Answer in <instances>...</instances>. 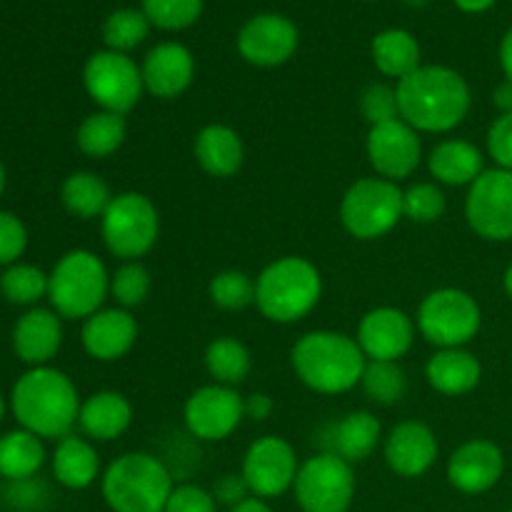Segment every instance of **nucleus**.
Segmentation results:
<instances>
[{
	"label": "nucleus",
	"instance_id": "50",
	"mask_svg": "<svg viewBox=\"0 0 512 512\" xmlns=\"http://www.w3.org/2000/svg\"><path fill=\"white\" fill-rule=\"evenodd\" d=\"M228 512H273V508L268 505V500L253 498V495H250L248 500H243V503L235 505V508H230Z\"/></svg>",
	"mask_w": 512,
	"mask_h": 512
},
{
	"label": "nucleus",
	"instance_id": "49",
	"mask_svg": "<svg viewBox=\"0 0 512 512\" xmlns=\"http://www.w3.org/2000/svg\"><path fill=\"white\" fill-rule=\"evenodd\" d=\"M500 68H503L505 80L512 83V28H508V33L500 40Z\"/></svg>",
	"mask_w": 512,
	"mask_h": 512
},
{
	"label": "nucleus",
	"instance_id": "5",
	"mask_svg": "<svg viewBox=\"0 0 512 512\" xmlns=\"http://www.w3.org/2000/svg\"><path fill=\"white\" fill-rule=\"evenodd\" d=\"M173 488L168 465L143 450L118 455L100 478V493L113 512H163Z\"/></svg>",
	"mask_w": 512,
	"mask_h": 512
},
{
	"label": "nucleus",
	"instance_id": "11",
	"mask_svg": "<svg viewBox=\"0 0 512 512\" xmlns=\"http://www.w3.org/2000/svg\"><path fill=\"white\" fill-rule=\"evenodd\" d=\"M83 85L98 110L118 115H128L145 93L140 65L115 50H98L85 60Z\"/></svg>",
	"mask_w": 512,
	"mask_h": 512
},
{
	"label": "nucleus",
	"instance_id": "12",
	"mask_svg": "<svg viewBox=\"0 0 512 512\" xmlns=\"http://www.w3.org/2000/svg\"><path fill=\"white\" fill-rule=\"evenodd\" d=\"M465 220L488 243L512 240V170L485 168L465 195Z\"/></svg>",
	"mask_w": 512,
	"mask_h": 512
},
{
	"label": "nucleus",
	"instance_id": "7",
	"mask_svg": "<svg viewBox=\"0 0 512 512\" xmlns=\"http://www.w3.org/2000/svg\"><path fill=\"white\" fill-rule=\"evenodd\" d=\"M100 238L108 253L120 263L145 258L160 238L158 205L138 190L113 195L108 210L100 218Z\"/></svg>",
	"mask_w": 512,
	"mask_h": 512
},
{
	"label": "nucleus",
	"instance_id": "33",
	"mask_svg": "<svg viewBox=\"0 0 512 512\" xmlns=\"http://www.w3.org/2000/svg\"><path fill=\"white\" fill-rule=\"evenodd\" d=\"M203 363L213 383L240 388L253 370V353L243 340L233 338V335H220L208 343Z\"/></svg>",
	"mask_w": 512,
	"mask_h": 512
},
{
	"label": "nucleus",
	"instance_id": "19",
	"mask_svg": "<svg viewBox=\"0 0 512 512\" xmlns=\"http://www.w3.org/2000/svg\"><path fill=\"white\" fill-rule=\"evenodd\" d=\"M505 473V455L493 440L473 438L450 453L445 478L458 493L483 495L500 483Z\"/></svg>",
	"mask_w": 512,
	"mask_h": 512
},
{
	"label": "nucleus",
	"instance_id": "26",
	"mask_svg": "<svg viewBox=\"0 0 512 512\" xmlns=\"http://www.w3.org/2000/svg\"><path fill=\"white\" fill-rule=\"evenodd\" d=\"M425 380L445 398H463L483 380V363L468 348L435 350L425 363Z\"/></svg>",
	"mask_w": 512,
	"mask_h": 512
},
{
	"label": "nucleus",
	"instance_id": "48",
	"mask_svg": "<svg viewBox=\"0 0 512 512\" xmlns=\"http://www.w3.org/2000/svg\"><path fill=\"white\" fill-rule=\"evenodd\" d=\"M493 105L500 110V113H512V83L510 80H503V83L493 90Z\"/></svg>",
	"mask_w": 512,
	"mask_h": 512
},
{
	"label": "nucleus",
	"instance_id": "51",
	"mask_svg": "<svg viewBox=\"0 0 512 512\" xmlns=\"http://www.w3.org/2000/svg\"><path fill=\"white\" fill-rule=\"evenodd\" d=\"M463 13H485L495 5V0H453Z\"/></svg>",
	"mask_w": 512,
	"mask_h": 512
},
{
	"label": "nucleus",
	"instance_id": "13",
	"mask_svg": "<svg viewBox=\"0 0 512 512\" xmlns=\"http://www.w3.org/2000/svg\"><path fill=\"white\" fill-rule=\"evenodd\" d=\"M298 470V453L280 435H263L250 443L240 465V475L248 483L250 495L263 500H275L293 490Z\"/></svg>",
	"mask_w": 512,
	"mask_h": 512
},
{
	"label": "nucleus",
	"instance_id": "17",
	"mask_svg": "<svg viewBox=\"0 0 512 512\" xmlns=\"http://www.w3.org/2000/svg\"><path fill=\"white\" fill-rule=\"evenodd\" d=\"M300 33L285 15L263 13L250 18L238 33V53L255 68H280L298 53Z\"/></svg>",
	"mask_w": 512,
	"mask_h": 512
},
{
	"label": "nucleus",
	"instance_id": "43",
	"mask_svg": "<svg viewBox=\"0 0 512 512\" xmlns=\"http://www.w3.org/2000/svg\"><path fill=\"white\" fill-rule=\"evenodd\" d=\"M218 508L220 505L215 500L213 490L195 483H180L170 493L163 512H218Z\"/></svg>",
	"mask_w": 512,
	"mask_h": 512
},
{
	"label": "nucleus",
	"instance_id": "35",
	"mask_svg": "<svg viewBox=\"0 0 512 512\" xmlns=\"http://www.w3.org/2000/svg\"><path fill=\"white\" fill-rule=\"evenodd\" d=\"M360 388H363L365 398L370 403L390 408V405H398L405 398V393H408V375H405L400 363H375V360H368Z\"/></svg>",
	"mask_w": 512,
	"mask_h": 512
},
{
	"label": "nucleus",
	"instance_id": "34",
	"mask_svg": "<svg viewBox=\"0 0 512 512\" xmlns=\"http://www.w3.org/2000/svg\"><path fill=\"white\" fill-rule=\"evenodd\" d=\"M48 273L38 265L13 263L0 275V295L10 305L20 308H38L43 298H48Z\"/></svg>",
	"mask_w": 512,
	"mask_h": 512
},
{
	"label": "nucleus",
	"instance_id": "56",
	"mask_svg": "<svg viewBox=\"0 0 512 512\" xmlns=\"http://www.w3.org/2000/svg\"><path fill=\"white\" fill-rule=\"evenodd\" d=\"M508 512H512V510H508Z\"/></svg>",
	"mask_w": 512,
	"mask_h": 512
},
{
	"label": "nucleus",
	"instance_id": "53",
	"mask_svg": "<svg viewBox=\"0 0 512 512\" xmlns=\"http://www.w3.org/2000/svg\"><path fill=\"white\" fill-rule=\"evenodd\" d=\"M5 183H8V175H5L3 163H0V198H3V193H5Z\"/></svg>",
	"mask_w": 512,
	"mask_h": 512
},
{
	"label": "nucleus",
	"instance_id": "8",
	"mask_svg": "<svg viewBox=\"0 0 512 512\" xmlns=\"http://www.w3.org/2000/svg\"><path fill=\"white\" fill-rule=\"evenodd\" d=\"M338 213L350 238L373 243L393 233L403 220V188L378 175L358 178L340 198Z\"/></svg>",
	"mask_w": 512,
	"mask_h": 512
},
{
	"label": "nucleus",
	"instance_id": "30",
	"mask_svg": "<svg viewBox=\"0 0 512 512\" xmlns=\"http://www.w3.org/2000/svg\"><path fill=\"white\" fill-rule=\"evenodd\" d=\"M370 55L378 73L385 78L403 80L420 68V45L413 33L403 28H388L370 43Z\"/></svg>",
	"mask_w": 512,
	"mask_h": 512
},
{
	"label": "nucleus",
	"instance_id": "46",
	"mask_svg": "<svg viewBox=\"0 0 512 512\" xmlns=\"http://www.w3.org/2000/svg\"><path fill=\"white\" fill-rule=\"evenodd\" d=\"M213 495L215 500H218V505H225V508L230 510L250 498V488L240 473H225L215 480Z\"/></svg>",
	"mask_w": 512,
	"mask_h": 512
},
{
	"label": "nucleus",
	"instance_id": "55",
	"mask_svg": "<svg viewBox=\"0 0 512 512\" xmlns=\"http://www.w3.org/2000/svg\"><path fill=\"white\" fill-rule=\"evenodd\" d=\"M405 3H410V5H413V8H423V5L428 3V0H405Z\"/></svg>",
	"mask_w": 512,
	"mask_h": 512
},
{
	"label": "nucleus",
	"instance_id": "1",
	"mask_svg": "<svg viewBox=\"0 0 512 512\" xmlns=\"http://www.w3.org/2000/svg\"><path fill=\"white\" fill-rule=\"evenodd\" d=\"M400 118L420 135H443L465 123L473 105L470 85L448 65H420L408 78L398 80Z\"/></svg>",
	"mask_w": 512,
	"mask_h": 512
},
{
	"label": "nucleus",
	"instance_id": "47",
	"mask_svg": "<svg viewBox=\"0 0 512 512\" xmlns=\"http://www.w3.org/2000/svg\"><path fill=\"white\" fill-rule=\"evenodd\" d=\"M243 410L245 420H253V423H265V420L273 415L275 400L268 393H250L243 395Z\"/></svg>",
	"mask_w": 512,
	"mask_h": 512
},
{
	"label": "nucleus",
	"instance_id": "28",
	"mask_svg": "<svg viewBox=\"0 0 512 512\" xmlns=\"http://www.w3.org/2000/svg\"><path fill=\"white\" fill-rule=\"evenodd\" d=\"M383 423L370 410H353L343 415L330 430L328 453L340 455L350 465L365 463L383 445Z\"/></svg>",
	"mask_w": 512,
	"mask_h": 512
},
{
	"label": "nucleus",
	"instance_id": "27",
	"mask_svg": "<svg viewBox=\"0 0 512 512\" xmlns=\"http://www.w3.org/2000/svg\"><path fill=\"white\" fill-rule=\"evenodd\" d=\"M50 470H53L55 483L68 490H88L103 478V465H100L93 440L80 438L75 433L58 440L50 455Z\"/></svg>",
	"mask_w": 512,
	"mask_h": 512
},
{
	"label": "nucleus",
	"instance_id": "31",
	"mask_svg": "<svg viewBox=\"0 0 512 512\" xmlns=\"http://www.w3.org/2000/svg\"><path fill=\"white\" fill-rule=\"evenodd\" d=\"M110 200H113L110 185L93 170H75L60 185V203L80 220H100Z\"/></svg>",
	"mask_w": 512,
	"mask_h": 512
},
{
	"label": "nucleus",
	"instance_id": "4",
	"mask_svg": "<svg viewBox=\"0 0 512 512\" xmlns=\"http://www.w3.org/2000/svg\"><path fill=\"white\" fill-rule=\"evenodd\" d=\"M323 298V275L303 255H283L255 278V308L265 320L293 325L308 318Z\"/></svg>",
	"mask_w": 512,
	"mask_h": 512
},
{
	"label": "nucleus",
	"instance_id": "15",
	"mask_svg": "<svg viewBox=\"0 0 512 512\" xmlns=\"http://www.w3.org/2000/svg\"><path fill=\"white\" fill-rule=\"evenodd\" d=\"M365 155L378 178L400 183L418 173L423 163V140L403 118L373 125L365 138Z\"/></svg>",
	"mask_w": 512,
	"mask_h": 512
},
{
	"label": "nucleus",
	"instance_id": "38",
	"mask_svg": "<svg viewBox=\"0 0 512 512\" xmlns=\"http://www.w3.org/2000/svg\"><path fill=\"white\" fill-rule=\"evenodd\" d=\"M150 290H153V278L140 260L120 263L110 273V298L115 300L118 308L133 313L135 308L145 305V300L150 298Z\"/></svg>",
	"mask_w": 512,
	"mask_h": 512
},
{
	"label": "nucleus",
	"instance_id": "2",
	"mask_svg": "<svg viewBox=\"0 0 512 512\" xmlns=\"http://www.w3.org/2000/svg\"><path fill=\"white\" fill-rule=\"evenodd\" d=\"M80 405L83 400L73 380L50 365L25 370L10 393V410L20 428L55 443L73 435Z\"/></svg>",
	"mask_w": 512,
	"mask_h": 512
},
{
	"label": "nucleus",
	"instance_id": "18",
	"mask_svg": "<svg viewBox=\"0 0 512 512\" xmlns=\"http://www.w3.org/2000/svg\"><path fill=\"white\" fill-rule=\"evenodd\" d=\"M440 443L435 430L423 420H403L393 425L383 440V458L398 478H423L438 463Z\"/></svg>",
	"mask_w": 512,
	"mask_h": 512
},
{
	"label": "nucleus",
	"instance_id": "9",
	"mask_svg": "<svg viewBox=\"0 0 512 512\" xmlns=\"http://www.w3.org/2000/svg\"><path fill=\"white\" fill-rule=\"evenodd\" d=\"M415 325L420 338L435 350L465 348L483 328V310L468 290L438 288L420 300Z\"/></svg>",
	"mask_w": 512,
	"mask_h": 512
},
{
	"label": "nucleus",
	"instance_id": "3",
	"mask_svg": "<svg viewBox=\"0 0 512 512\" xmlns=\"http://www.w3.org/2000/svg\"><path fill=\"white\" fill-rule=\"evenodd\" d=\"M290 365L300 383L318 395H343L358 388L368 358L355 335L310 330L290 348Z\"/></svg>",
	"mask_w": 512,
	"mask_h": 512
},
{
	"label": "nucleus",
	"instance_id": "41",
	"mask_svg": "<svg viewBox=\"0 0 512 512\" xmlns=\"http://www.w3.org/2000/svg\"><path fill=\"white\" fill-rule=\"evenodd\" d=\"M358 110L370 128H373V125L388 123V120L400 118L398 93H395L393 85H388V83L365 85L363 93H360V98H358Z\"/></svg>",
	"mask_w": 512,
	"mask_h": 512
},
{
	"label": "nucleus",
	"instance_id": "20",
	"mask_svg": "<svg viewBox=\"0 0 512 512\" xmlns=\"http://www.w3.org/2000/svg\"><path fill=\"white\" fill-rule=\"evenodd\" d=\"M138 320L130 310L103 308L88 320H83L80 328V343L83 350L98 363H118L138 343Z\"/></svg>",
	"mask_w": 512,
	"mask_h": 512
},
{
	"label": "nucleus",
	"instance_id": "37",
	"mask_svg": "<svg viewBox=\"0 0 512 512\" xmlns=\"http://www.w3.org/2000/svg\"><path fill=\"white\" fill-rule=\"evenodd\" d=\"M208 298L215 308L228 310V313L250 308L255 305V278L238 268L220 270L210 278Z\"/></svg>",
	"mask_w": 512,
	"mask_h": 512
},
{
	"label": "nucleus",
	"instance_id": "23",
	"mask_svg": "<svg viewBox=\"0 0 512 512\" xmlns=\"http://www.w3.org/2000/svg\"><path fill=\"white\" fill-rule=\"evenodd\" d=\"M133 425V403L118 390H98L80 405L78 428L93 443H113Z\"/></svg>",
	"mask_w": 512,
	"mask_h": 512
},
{
	"label": "nucleus",
	"instance_id": "39",
	"mask_svg": "<svg viewBox=\"0 0 512 512\" xmlns=\"http://www.w3.org/2000/svg\"><path fill=\"white\" fill-rule=\"evenodd\" d=\"M448 213V195L433 180H420L403 190V218L410 223H438Z\"/></svg>",
	"mask_w": 512,
	"mask_h": 512
},
{
	"label": "nucleus",
	"instance_id": "10",
	"mask_svg": "<svg viewBox=\"0 0 512 512\" xmlns=\"http://www.w3.org/2000/svg\"><path fill=\"white\" fill-rule=\"evenodd\" d=\"M355 493V470L340 455L323 450L300 463L293 485V498L300 512H350Z\"/></svg>",
	"mask_w": 512,
	"mask_h": 512
},
{
	"label": "nucleus",
	"instance_id": "54",
	"mask_svg": "<svg viewBox=\"0 0 512 512\" xmlns=\"http://www.w3.org/2000/svg\"><path fill=\"white\" fill-rule=\"evenodd\" d=\"M5 408H8V405H5L3 393H0V423H3V418H5Z\"/></svg>",
	"mask_w": 512,
	"mask_h": 512
},
{
	"label": "nucleus",
	"instance_id": "44",
	"mask_svg": "<svg viewBox=\"0 0 512 512\" xmlns=\"http://www.w3.org/2000/svg\"><path fill=\"white\" fill-rule=\"evenodd\" d=\"M488 155L495 168L512 170V113H500L488 128Z\"/></svg>",
	"mask_w": 512,
	"mask_h": 512
},
{
	"label": "nucleus",
	"instance_id": "14",
	"mask_svg": "<svg viewBox=\"0 0 512 512\" xmlns=\"http://www.w3.org/2000/svg\"><path fill=\"white\" fill-rule=\"evenodd\" d=\"M243 395L238 388L210 383L195 388L183 405V423L203 443H223L243 425Z\"/></svg>",
	"mask_w": 512,
	"mask_h": 512
},
{
	"label": "nucleus",
	"instance_id": "25",
	"mask_svg": "<svg viewBox=\"0 0 512 512\" xmlns=\"http://www.w3.org/2000/svg\"><path fill=\"white\" fill-rule=\"evenodd\" d=\"M428 173L440 188H470L485 173V155L470 140H440L428 155Z\"/></svg>",
	"mask_w": 512,
	"mask_h": 512
},
{
	"label": "nucleus",
	"instance_id": "32",
	"mask_svg": "<svg viewBox=\"0 0 512 512\" xmlns=\"http://www.w3.org/2000/svg\"><path fill=\"white\" fill-rule=\"evenodd\" d=\"M128 138V123L125 115L108 113V110H95L83 123L78 125L75 143L85 158L105 160L118 153Z\"/></svg>",
	"mask_w": 512,
	"mask_h": 512
},
{
	"label": "nucleus",
	"instance_id": "52",
	"mask_svg": "<svg viewBox=\"0 0 512 512\" xmlns=\"http://www.w3.org/2000/svg\"><path fill=\"white\" fill-rule=\"evenodd\" d=\"M503 290H505V295L512 300V263L505 268V273H503Z\"/></svg>",
	"mask_w": 512,
	"mask_h": 512
},
{
	"label": "nucleus",
	"instance_id": "6",
	"mask_svg": "<svg viewBox=\"0 0 512 512\" xmlns=\"http://www.w3.org/2000/svg\"><path fill=\"white\" fill-rule=\"evenodd\" d=\"M50 308L63 320H88L110 298V273L93 250L75 248L60 255L48 273Z\"/></svg>",
	"mask_w": 512,
	"mask_h": 512
},
{
	"label": "nucleus",
	"instance_id": "29",
	"mask_svg": "<svg viewBox=\"0 0 512 512\" xmlns=\"http://www.w3.org/2000/svg\"><path fill=\"white\" fill-rule=\"evenodd\" d=\"M45 460H48L45 440L30 430H10L0 438V478L8 483L38 478Z\"/></svg>",
	"mask_w": 512,
	"mask_h": 512
},
{
	"label": "nucleus",
	"instance_id": "42",
	"mask_svg": "<svg viewBox=\"0 0 512 512\" xmlns=\"http://www.w3.org/2000/svg\"><path fill=\"white\" fill-rule=\"evenodd\" d=\"M28 250V228L15 213L0 210V265L20 263L23 253Z\"/></svg>",
	"mask_w": 512,
	"mask_h": 512
},
{
	"label": "nucleus",
	"instance_id": "40",
	"mask_svg": "<svg viewBox=\"0 0 512 512\" xmlns=\"http://www.w3.org/2000/svg\"><path fill=\"white\" fill-rule=\"evenodd\" d=\"M140 10L160 30H185L203 15V0H143Z\"/></svg>",
	"mask_w": 512,
	"mask_h": 512
},
{
	"label": "nucleus",
	"instance_id": "21",
	"mask_svg": "<svg viewBox=\"0 0 512 512\" xmlns=\"http://www.w3.org/2000/svg\"><path fill=\"white\" fill-rule=\"evenodd\" d=\"M145 93L160 100H175L193 85L195 58L183 43H160L140 63Z\"/></svg>",
	"mask_w": 512,
	"mask_h": 512
},
{
	"label": "nucleus",
	"instance_id": "45",
	"mask_svg": "<svg viewBox=\"0 0 512 512\" xmlns=\"http://www.w3.org/2000/svg\"><path fill=\"white\" fill-rule=\"evenodd\" d=\"M48 488H45L40 480H20V483H10L8 488V500L15 510L20 512H33L40 510L48 503Z\"/></svg>",
	"mask_w": 512,
	"mask_h": 512
},
{
	"label": "nucleus",
	"instance_id": "16",
	"mask_svg": "<svg viewBox=\"0 0 512 512\" xmlns=\"http://www.w3.org/2000/svg\"><path fill=\"white\" fill-rule=\"evenodd\" d=\"M418 325L405 310L380 305L360 318L355 340L368 360L375 363H400L413 350Z\"/></svg>",
	"mask_w": 512,
	"mask_h": 512
},
{
	"label": "nucleus",
	"instance_id": "22",
	"mask_svg": "<svg viewBox=\"0 0 512 512\" xmlns=\"http://www.w3.org/2000/svg\"><path fill=\"white\" fill-rule=\"evenodd\" d=\"M63 348V318L53 308H28L13 328V350L30 368H43Z\"/></svg>",
	"mask_w": 512,
	"mask_h": 512
},
{
	"label": "nucleus",
	"instance_id": "24",
	"mask_svg": "<svg viewBox=\"0 0 512 512\" xmlns=\"http://www.w3.org/2000/svg\"><path fill=\"white\" fill-rule=\"evenodd\" d=\"M195 163L210 178H233L245 163V143L240 133L230 125L208 123L193 138Z\"/></svg>",
	"mask_w": 512,
	"mask_h": 512
},
{
	"label": "nucleus",
	"instance_id": "36",
	"mask_svg": "<svg viewBox=\"0 0 512 512\" xmlns=\"http://www.w3.org/2000/svg\"><path fill=\"white\" fill-rule=\"evenodd\" d=\"M150 33V20L145 18L143 10L135 8H120L105 18L103 30V43L105 50H115V53H125L138 48Z\"/></svg>",
	"mask_w": 512,
	"mask_h": 512
}]
</instances>
